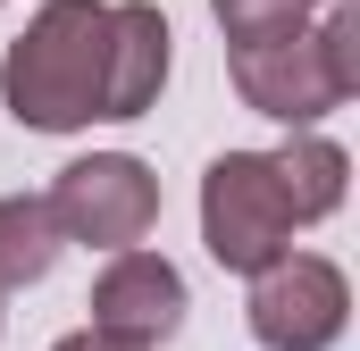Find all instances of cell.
<instances>
[{"label": "cell", "mask_w": 360, "mask_h": 351, "mask_svg": "<svg viewBox=\"0 0 360 351\" xmlns=\"http://www.w3.org/2000/svg\"><path fill=\"white\" fill-rule=\"evenodd\" d=\"M0 100L25 134H84L109 117V0H42L0 59Z\"/></svg>", "instance_id": "obj_1"}, {"label": "cell", "mask_w": 360, "mask_h": 351, "mask_svg": "<svg viewBox=\"0 0 360 351\" xmlns=\"http://www.w3.org/2000/svg\"><path fill=\"white\" fill-rule=\"evenodd\" d=\"M293 209H285V184H276L269 151H218L210 168H201V243H210V260L235 267V276H252V267H269L276 251H293Z\"/></svg>", "instance_id": "obj_2"}, {"label": "cell", "mask_w": 360, "mask_h": 351, "mask_svg": "<svg viewBox=\"0 0 360 351\" xmlns=\"http://www.w3.org/2000/svg\"><path fill=\"white\" fill-rule=\"evenodd\" d=\"M59 243H84V251H126L160 226V176L143 168L134 151H92V159H68L42 192Z\"/></svg>", "instance_id": "obj_3"}, {"label": "cell", "mask_w": 360, "mask_h": 351, "mask_svg": "<svg viewBox=\"0 0 360 351\" xmlns=\"http://www.w3.org/2000/svg\"><path fill=\"white\" fill-rule=\"evenodd\" d=\"M243 318H252L260 351H335L352 326V284L319 251H276L269 267H252Z\"/></svg>", "instance_id": "obj_4"}, {"label": "cell", "mask_w": 360, "mask_h": 351, "mask_svg": "<svg viewBox=\"0 0 360 351\" xmlns=\"http://www.w3.org/2000/svg\"><path fill=\"white\" fill-rule=\"evenodd\" d=\"M226 84L252 117H276V126H319L327 109H344V84L319 51L310 25L293 34H260V42H226Z\"/></svg>", "instance_id": "obj_5"}, {"label": "cell", "mask_w": 360, "mask_h": 351, "mask_svg": "<svg viewBox=\"0 0 360 351\" xmlns=\"http://www.w3.org/2000/svg\"><path fill=\"white\" fill-rule=\"evenodd\" d=\"M92 326L109 335V343L126 351H160L168 335L184 326V276L176 260H160V251H143V243H126V251H109V267L92 276Z\"/></svg>", "instance_id": "obj_6"}, {"label": "cell", "mask_w": 360, "mask_h": 351, "mask_svg": "<svg viewBox=\"0 0 360 351\" xmlns=\"http://www.w3.org/2000/svg\"><path fill=\"white\" fill-rule=\"evenodd\" d=\"M168 17L160 0H109V117H151L168 84Z\"/></svg>", "instance_id": "obj_7"}, {"label": "cell", "mask_w": 360, "mask_h": 351, "mask_svg": "<svg viewBox=\"0 0 360 351\" xmlns=\"http://www.w3.org/2000/svg\"><path fill=\"white\" fill-rule=\"evenodd\" d=\"M269 168H276V184H285L293 226L335 218V209H344V192H352V159H344V143H327V134H310V126H293V143H276Z\"/></svg>", "instance_id": "obj_8"}, {"label": "cell", "mask_w": 360, "mask_h": 351, "mask_svg": "<svg viewBox=\"0 0 360 351\" xmlns=\"http://www.w3.org/2000/svg\"><path fill=\"white\" fill-rule=\"evenodd\" d=\"M59 251H68V243H59L42 192H0V326H8V293L42 284V276L59 267Z\"/></svg>", "instance_id": "obj_9"}, {"label": "cell", "mask_w": 360, "mask_h": 351, "mask_svg": "<svg viewBox=\"0 0 360 351\" xmlns=\"http://www.w3.org/2000/svg\"><path fill=\"white\" fill-rule=\"evenodd\" d=\"M310 8H319V0H210V17H218V34H226V42L293 34V25H310Z\"/></svg>", "instance_id": "obj_10"}, {"label": "cell", "mask_w": 360, "mask_h": 351, "mask_svg": "<svg viewBox=\"0 0 360 351\" xmlns=\"http://www.w3.org/2000/svg\"><path fill=\"white\" fill-rule=\"evenodd\" d=\"M310 34H319V51H327L344 100H360V0H327V17H319Z\"/></svg>", "instance_id": "obj_11"}, {"label": "cell", "mask_w": 360, "mask_h": 351, "mask_svg": "<svg viewBox=\"0 0 360 351\" xmlns=\"http://www.w3.org/2000/svg\"><path fill=\"white\" fill-rule=\"evenodd\" d=\"M51 351H126V343H109L101 326H76V335H59V343H51Z\"/></svg>", "instance_id": "obj_12"}]
</instances>
